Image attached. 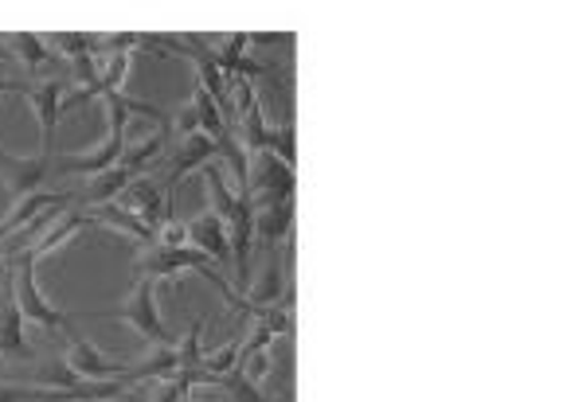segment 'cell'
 Instances as JSON below:
<instances>
[{"label": "cell", "instance_id": "obj_14", "mask_svg": "<svg viewBox=\"0 0 563 402\" xmlns=\"http://www.w3.org/2000/svg\"><path fill=\"white\" fill-rule=\"evenodd\" d=\"M0 359H35L32 344L24 336V316L12 298V286L0 293Z\"/></svg>", "mask_w": 563, "mask_h": 402}, {"label": "cell", "instance_id": "obj_5", "mask_svg": "<svg viewBox=\"0 0 563 402\" xmlns=\"http://www.w3.org/2000/svg\"><path fill=\"white\" fill-rule=\"evenodd\" d=\"M220 157V145L203 133H192V137H180L173 153H168V172H165V211L173 215V200H176V188L185 180L188 172H200L208 168L211 160Z\"/></svg>", "mask_w": 563, "mask_h": 402}, {"label": "cell", "instance_id": "obj_23", "mask_svg": "<svg viewBox=\"0 0 563 402\" xmlns=\"http://www.w3.org/2000/svg\"><path fill=\"white\" fill-rule=\"evenodd\" d=\"M168 130L180 133V137H192V133H200V125H196V110L192 102H185L180 110H176L173 118H168Z\"/></svg>", "mask_w": 563, "mask_h": 402}, {"label": "cell", "instance_id": "obj_13", "mask_svg": "<svg viewBox=\"0 0 563 402\" xmlns=\"http://www.w3.org/2000/svg\"><path fill=\"white\" fill-rule=\"evenodd\" d=\"M282 293H290V289H286V270H282V254L271 250V254H266L263 270L246 281V298L243 301H246V309H255V313H258V309L278 305Z\"/></svg>", "mask_w": 563, "mask_h": 402}, {"label": "cell", "instance_id": "obj_2", "mask_svg": "<svg viewBox=\"0 0 563 402\" xmlns=\"http://www.w3.org/2000/svg\"><path fill=\"white\" fill-rule=\"evenodd\" d=\"M102 316H114V321L130 324L141 340L173 344V333H168V324H165V316H161V305H157V281L137 278V286H133L130 298H125L118 309H106Z\"/></svg>", "mask_w": 563, "mask_h": 402}, {"label": "cell", "instance_id": "obj_20", "mask_svg": "<svg viewBox=\"0 0 563 402\" xmlns=\"http://www.w3.org/2000/svg\"><path fill=\"white\" fill-rule=\"evenodd\" d=\"M216 387H223L231 402H266V394L258 391L255 383H246L243 371H239V368H235V371H228V376L216 379Z\"/></svg>", "mask_w": 563, "mask_h": 402}, {"label": "cell", "instance_id": "obj_28", "mask_svg": "<svg viewBox=\"0 0 563 402\" xmlns=\"http://www.w3.org/2000/svg\"><path fill=\"white\" fill-rule=\"evenodd\" d=\"M185 402H196V399H192V394H188V399H185Z\"/></svg>", "mask_w": 563, "mask_h": 402}, {"label": "cell", "instance_id": "obj_1", "mask_svg": "<svg viewBox=\"0 0 563 402\" xmlns=\"http://www.w3.org/2000/svg\"><path fill=\"white\" fill-rule=\"evenodd\" d=\"M12 298H16L20 316L40 324L44 333H75V328H70V316L59 313V309L44 298V289L35 281V263L27 250L12 254Z\"/></svg>", "mask_w": 563, "mask_h": 402}, {"label": "cell", "instance_id": "obj_10", "mask_svg": "<svg viewBox=\"0 0 563 402\" xmlns=\"http://www.w3.org/2000/svg\"><path fill=\"white\" fill-rule=\"evenodd\" d=\"M67 200L70 196L63 192H35V196H24V200L12 203V211L4 219H0V243H9V238H16L20 231H27L40 215H47V211H67Z\"/></svg>", "mask_w": 563, "mask_h": 402}, {"label": "cell", "instance_id": "obj_24", "mask_svg": "<svg viewBox=\"0 0 563 402\" xmlns=\"http://www.w3.org/2000/svg\"><path fill=\"white\" fill-rule=\"evenodd\" d=\"M44 387H16V383H0V402H40Z\"/></svg>", "mask_w": 563, "mask_h": 402}, {"label": "cell", "instance_id": "obj_12", "mask_svg": "<svg viewBox=\"0 0 563 402\" xmlns=\"http://www.w3.org/2000/svg\"><path fill=\"white\" fill-rule=\"evenodd\" d=\"M255 208V238L266 250H278L294 238V200H266L251 203Z\"/></svg>", "mask_w": 563, "mask_h": 402}, {"label": "cell", "instance_id": "obj_22", "mask_svg": "<svg viewBox=\"0 0 563 402\" xmlns=\"http://www.w3.org/2000/svg\"><path fill=\"white\" fill-rule=\"evenodd\" d=\"M188 394H192V391H185L176 379H157V383H153V391L145 394V402H185Z\"/></svg>", "mask_w": 563, "mask_h": 402}, {"label": "cell", "instance_id": "obj_3", "mask_svg": "<svg viewBox=\"0 0 563 402\" xmlns=\"http://www.w3.org/2000/svg\"><path fill=\"white\" fill-rule=\"evenodd\" d=\"M55 176V145H40L35 157H16V153L0 149V185L12 200L47 192Z\"/></svg>", "mask_w": 563, "mask_h": 402}, {"label": "cell", "instance_id": "obj_9", "mask_svg": "<svg viewBox=\"0 0 563 402\" xmlns=\"http://www.w3.org/2000/svg\"><path fill=\"white\" fill-rule=\"evenodd\" d=\"M122 149H125V133H106L98 145L90 149H79L75 157H55V172L59 176H98L106 168H114L122 160Z\"/></svg>", "mask_w": 563, "mask_h": 402}, {"label": "cell", "instance_id": "obj_18", "mask_svg": "<svg viewBox=\"0 0 563 402\" xmlns=\"http://www.w3.org/2000/svg\"><path fill=\"white\" fill-rule=\"evenodd\" d=\"M133 180H137V176L133 172H125V168H106V172H98V176H90L87 185L79 188V200L87 203V208H98V203H114L118 196L125 192V188L133 185Z\"/></svg>", "mask_w": 563, "mask_h": 402}, {"label": "cell", "instance_id": "obj_16", "mask_svg": "<svg viewBox=\"0 0 563 402\" xmlns=\"http://www.w3.org/2000/svg\"><path fill=\"white\" fill-rule=\"evenodd\" d=\"M87 219L90 223H102V227L118 231V235L133 238V243H141L145 250L150 246H157V235H153V227H145L133 211H125L122 203H98V208H87Z\"/></svg>", "mask_w": 563, "mask_h": 402}, {"label": "cell", "instance_id": "obj_6", "mask_svg": "<svg viewBox=\"0 0 563 402\" xmlns=\"http://www.w3.org/2000/svg\"><path fill=\"white\" fill-rule=\"evenodd\" d=\"M63 364H67V368L75 371L79 379L130 387V364H118V359L102 356V351H98L95 344H90L87 336H79V333H70V348H67V356H63Z\"/></svg>", "mask_w": 563, "mask_h": 402}, {"label": "cell", "instance_id": "obj_27", "mask_svg": "<svg viewBox=\"0 0 563 402\" xmlns=\"http://www.w3.org/2000/svg\"><path fill=\"white\" fill-rule=\"evenodd\" d=\"M90 402H137V399H130V394H125V399H90Z\"/></svg>", "mask_w": 563, "mask_h": 402}, {"label": "cell", "instance_id": "obj_19", "mask_svg": "<svg viewBox=\"0 0 563 402\" xmlns=\"http://www.w3.org/2000/svg\"><path fill=\"white\" fill-rule=\"evenodd\" d=\"M180 376V351L176 344H153V351L141 364H130V387L137 379H176Z\"/></svg>", "mask_w": 563, "mask_h": 402}, {"label": "cell", "instance_id": "obj_15", "mask_svg": "<svg viewBox=\"0 0 563 402\" xmlns=\"http://www.w3.org/2000/svg\"><path fill=\"white\" fill-rule=\"evenodd\" d=\"M114 203H122L125 211H133V215L145 223V227H153V235H157V227L168 219V211L161 208V188L157 180H150V176H137L130 188H125L122 196H118Z\"/></svg>", "mask_w": 563, "mask_h": 402}, {"label": "cell", "instance_id": "obj_26", "mask_svg": "<svg viewBox=\"0 0 563 402\" xmlns=\"http://www.w3.org/2000/svg\"><path fill=\"white\" fill-rule=\"evenodd\" d=\"M24 82L20 79H9V75H0V94H9V90H20Z\"/></svg>", "mask_w": 563, "mask_h": 402}, {"label": "cell", "instance_id": "obj_8", "mask_svg": "<svg viewBox=\"0 0 563 402\" xmlns=\"http://www.w3.org/2000/svg\"><path fill=\"white\" fill-rule=\"evenodd\" d=\"M70 90L67 79H44V82H24L20 94L24 102L32 105L35 122H40V133H44V145H55V133H59V122H63V102H67Z\"/></svg>", "mask_w": 563, "mask_h": 402}, {"label": "cell", "instance_id": "obj_7", "mask_svg": "<svg viewBox=\"0 0 563 402\" xmlns=\"http://www.w3.org/2000/svg\"><path fill=\"white\" fill-rule=\"evenodd\" d=\"M4 47H9V59H16L24 67V75L32 79H67V67L63 59L52 52L44 35H32V32H16V35H4Z\"/></svg>", "mask_w": 563, "mask_h": 402}, {"label": "cell", "instance_id": "obj_17", "mask_svg": "<svg viewBox=\"0 0 563 402\" xmlns=\"http://www.w3.org/2000/svg\"><path fill=\"white\" fill-rule=\"evenodd\" d=\"M188 246L192 250H200L208 263H231V243H228V231H223V223L211 211H203L196 223H188Z\"/></svg>", "mask_w": 563, "mask_h": 402}, {"label": "cell", "instance_id": "obj_4", "mask_svg": "<svg viewBox=\"0 0 563 402\" xmlns=\"http://www.w3.org/2000/svg\"><path fill=\"white\" fill-rule=\"evenodd\" d=\"M294 168L282 165L274 153H251L246 157V185L243 192L251 196V203L266 200H294Z\"/></svg>", "mask_w": 563, "mask_h": 402}, {"label": "cell", "instance_id": "obj_25", "mask_svg": "<svg viewBox=\"0 0 563 402\" xmlns=\"http://www.w3.org/2000/svg\"><path fill=\"white\" fill-rule=\"evenodd\" d=\"M12 286V258L9 254H0V293Z\"/></svg>", "mask_w": 563, "mask_h": 402}, {"label": "cell", "instance_id": "obj_11", "mask_svg": "<svg viewBox=\"0 0 563 402\" xmlns=\"http://www.w3.org/2000/svg\"><path fill=\"white\" fill-rule=\"evenodd\" d=\"M87 227H90L87 211H55V215L44 223V235H35V246H24V250L32 254V263L40 266L47 254H55L59 246H67L70 238H79Z\"/></svg>", "mask_w": 563, "mask_h": 402}, {"label": "cell", "instance_id": "obj_21", "mask_svg": "<svg viewBox=\"0 0 563 402\" xmlns=\"http://www.w3.org/2000/svg\"><path fill=\"white\" fill-rule=\"evenodd\" d=\"M266 153H274V157L282 160V165H298V153H294V122H282L271 130V145H266Z\"/></svg>", "mask_w": 563, "mask_h": 402}]
</instances>
